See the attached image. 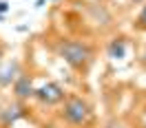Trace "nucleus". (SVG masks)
I'll use <instances>...</instances> for the list:
<instances>
[{"label": "nucleus", "instance_id": "obj_1", "mask_svg": "<svg viewBox=\"0 0 146 128\" xmlns=\"http://www.w3.org/2000/svg\"><path fill=\"white\" fill-rule=\"evenodd\" d=\"M55 55L66 66H71L75 73H89V69L95 62V46L84 40H58L55 42Z\"/></svg>", "mask_w": 146, "mask_h": 128}, {"label": "nucleus", "instance_id": "obj_2", "mask_svg": "<svg viewBox=\"0 0 146 128\" xmlns=\"http://www.w3.org/2000/svg\"><path fill=\"white\" fill-rule=\"evenodd\" d=\"M60 119L73 128H86L95 121V110L82 95H66L60 106Z\"/></svg>", "mask_w": 146, "mask_h": 128}, {"label": "nucleus", "instance_id": "obj_3", "mask_svg": "<svg viewBox=\"0 0 146 128\" xmlns=\"http://www.w3.org/2000/svg\"><path fill=\"white\" fill-rule=\"evenodd\" d=\"M66 100V91L60 82L55 80H49V82L36 86L33 91V102H38L40 106H58Z\"/></svg>", "mask_w": 146, "mask_h": 128}, {"label": "nucleus", "instance_id": "obj_4", "mask_svg": "<svg viewBox=\"0 0 146 128\" xmlns=\"http://www.w3.org/2000/svg\"><path fill=\"white\" fill-rule=\"evenodd\" d=\"M84 13H86L89 22L95 24V29H100V31H106L115 24L113 11L102 2H84Z\"/></svg>", "mask_w": 146, "mask_h": 128}, {"label": "nucleus", "instance_id": "obj_5", "mask_svg": "<svg viewBox=\"0 0 146 128\" xmlns=\"http://www.w3.org/2000/svg\"><path fill=\"white\" fill-rule=\"evenodd\" d=\"M29 115V106L25 102H7V104H0V128H11L16 126L20 119H25Z\"/></svg>", "mask_w": 146, "mask_h": 128}, {"label": "nucleus", "instance_id": "obj_6", "mask_svg": "<svg viewBox=\"0 0 146 128\" xmlns=\"http://www.w3.org/2000/svg\"><path fill=\"white\" fill-rule=\"evenodd\" d=\"M33 91H36L33 75H31V73H25V71L16 77V82L11 84V95H13V100L25 102V104L33 100Z\"/></svg>", "mask_w": 146, "mask_h": 128}, {"label": "nucleus", "instance_id": "obj_7", "mask_svg": "<svg viewBox=\"0 0 146 128\" xmlns=\"http://www.w3.org/2000/svg\"><path fill=\"white\" fill-rule=\"evenodd\" d=\"M20 73H22V62H20L18 57L0 64V91L11 88V84L16 82V77H18Z\"/></svg>", "mask_w": 146, "mask_h": 128}, {"label": "nucleus", "instance_id": "obj_8", "mask_svg": "<svg viewBox=\"0 0 146 128\" xmlns=\"http://www.w3.org/2000/svg\"><path fill=\"white\" fill-rule=\"evenodd\" d=\"M128 53V38L124 36H115L113 40H109L106 44V55L111 60H124Z\"/></svg>", "mask_w": 146, "mask_h": 128}, {"label": "nucleus", "instance_id": "obj_9", "mask_svg": "<svg viewBox=\"0 0 146 128\" xmlns=\"http://www.w3.org/2000/svg\"><path fill=\"white\" fill-rule=\"evenodd\" d=\"M133 27H135L137 31H146V2H144V7L139 9L137 18L133 20Z\"/></svg>", "mask_w": 146, "mask_h": 128}, {"label": "nucleus", "instance_id": "obj_10", "mask_svg": "<svg viewBox=\"0 0 146 128\" xmlns=\"http://www.w3.org/2000/svg\"><path fill=\"white\" fill-rule=\"evenodd\" d=\"M104 128H126V126H124L119 119H111V121H106V124H104Z\"/></svg>", "mask_w": 146, "mask_h": 128}, {"label": "nucleus", "instance_id": "obj_11", "mask_svg": "<svg viewBox=\"0 0 146 128\" xmlns=\"http://www.w3.org/2000/svg\"><path fill=\"white\" fill-rule=\"evenodd\" d=\"M7 11H9V2H7V0H0V13L5 16Z\"/></svg>", "mask_w": 146, "mask_h": 128}, {"label": "nucleus", "instance_id": "obj_12", "mask_svg": "<svg viewBox=\"0 0 146 128\" xmlns=\"http://www.w3.org/2000/svg\"><path fill=\"white\" fill-rule=\"evenodd\" d=\"M5 53H7V44H2V42H0V64L5 62Z\"/></svg>", "mask_w": 146, "mask_h": 128}, {"label": "nucleus", "instance_id": "obj_13", "mask_svg": "<svg viewBox=\"0 0 146 128\" xmlns=\"http://www.w3.org/2000/svg\"><path fill=\"white\" fill-rule=\"evenodd\" d=\"M139 64H142V66L146 69V46H144V51L139 53Z\"/></svg>", "mask_w": 146, "mask_h": 128}, {"label": "nucleus", "instance_id": "obj_14", "mask_svg": "<svg viewBox=\"0 0 146 128\" xmlns=\"http://www.w3.org/2000/svg\"><path fill=\"white\" fill-rule=\"evenodd\" d=\"M142 128H146V108H144V115H142Z\"/></svg>", "mask_w": 146, "mask_h": 128}, {"label": "nucleus", "instance_id": "obj_15", "mask_svg": "<svg viewBox=\"0 0 146 128\" xmlns=\"http://www.w3.org/2000/svg\"><path fill=\"white\" fill-rule=\"evenodd\" d=\"M44 2H46V0H38V2H36V7H42Z\"/></svg>", "mask_w": 146, "mask_h": 128}, {"label": "nucleus", "instance_id": "obj_16", "mask_svg": "<svg viewBox=\"0 0 146 128\" xmlns=\"http://www.w3.org/2000/svg\"><path fill=\"white\" fill-rule=\"evenodd\" d=\"M128 2H133V5H139V2H146V0H128Z\"/></svg>", "mask_w": 146, "mask_h": 128}, {"label": "nucleus", "instance_id": "obj_17", "mask_svg": "<svg viewBox=\"0 0 146 128\" xmlns=\"http://www.w3.org/2000/svg\"><path fill=\"white\" fill-rule=\"evenodd\" d=\"M0 22H5V16H2V13H0Z\"/></svg>", "mask_w": 146, "mask_h": 128}, {"label": "nucleus", "instance_id": "obj_18", "mask_svg": "<svg viewBox=\"0 0 146 128\" xmlns=\"http://www.w3.org/2000/svg\"><path fill=\"white\" fill-rule=\"evenodd\" d=\"M89 2H95V0H89Z\"/></svg>", "mask_w": 146, "mask_h": 128}]
</instances>
